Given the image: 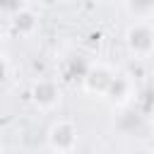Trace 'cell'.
<instances>
[{
  "instance_id": "3957f363",
  "label": "cell",
  "mask_w": 154,
  "mask_h": 154,
  "mask_svg": "<svg viewBox=\"0 0 154 154\" xmlns=\"http://www.w3.org/2000/svg\"><path fill=\"white\" fill-rule=\"evenodd\" d=\"M116 72L118 70H113L106 63H89V67H87V72H84V77H82L79 84H82V89L87 94L103 99L106 91H108V87H111V82H113V77H116Z\"/></svg>"
},
{
  "instance_id": "6da1fadb",
  "label": "cell",
  "mask_w": 154,
  "mask_h": 154,
  "mask_svg": "<svg viewBox=\"0 0 154 154\" xmlns=\"http://www.w3.org/2000/svg\"><path fill=\"white\" fill-rule=\"evenodd\" d=\"M46 144L51 154H75L79 147V130L72 118H55L48 125Z\"/></svg>"
},
{
  "instance_id": "277c9868",
  "label": "cell",
  "mask_w": 154,
  "mask_h": 154,
  "mask_svg": "<svg viewBox=\"0 0 154 154\" xmlns=\"http://www.w3.org/2000/svg\"><path fill=\"white\" fill-rule=\"evenodd\" d=\"M29 96H31L36 108L53 111L60 103V84L53 77H38V79H34V84L29 89Z\"/></svg>"
},
{
  "instance_id": "9c48e42d",
  "label": "cell",
  "mask_w": 154,
  "mask_h": 154,
  "mask_svg": "<svg viewBox=\"0 0 154 154\" xmlns=\"http://www.w3.org/2000/svg\"><path fill=\"white\" fill-rule=\"evenodd\" d=\"M46 154H51V152H46Z\"/></svg>"
},
{
  "instance_id": "ba28073f",
  "label": "cell",
  "mask_w": 154,
  "mask_h": 154,
  "mask_svg": "<svg viewBox=\"0 0 154 154\" xmlns=\"http://www.w3.org/2000/svg\"><path fill=\"white\" fill-rule=\"evenodd\" d=\"M0 154H5V142H2V137H0Z\"/></svg>"
},
{
  "instance_id": "52a82bcc",
  "label": "cell",
  "mask_w": 154,
  "mask_h": 154,
  "mask_svg": "<svg viewBox=\"0 0 154 154\" xmlns=\"http://www.w3.org/2000/svg\"><path fill=\"white\" fill-rule=\"evenodd\" d=\"M7 77H10V60H7L5 53H0V84H2Z\"/></svg>"
},
{
  "instance_id": "5b68a950",
  "label": "cell",
  "mask_w": 154,
  "mask_h": 154,
  "mask_svg": "<svg viewBox=\"0 0 154 154\" xmlns=\"http://www.w3.org/2000/svg\"><path fill=\"white\" fill-rule=\"evenodd\" d=\"M103 99L111 106H116V108L132 106V101L137 99V89H135L132 77L125 75V72H116V77H113V82H111V87H108V91H106Z\"/></svg>"
},
{
  "instance_id": "7a4b0ae2",
  "label": "cell",
  "mask_w": 154,
  "mask_h": 154,
  "mask_svg": "<svg viewBox=\"0 0 154 154\" xmlns=\"http://www.w3.org/2000/svg\"><path fill=\"white\" fill-rule=\"evenodd\" d=\"M125 48L135 60H149L154 51V29L152 22H130L125 29Z\"/></svg>"
},
{
  "instance_id": "8992f818",
  "label": "cell",
  "mask_w": 154,
  "mask_h": 154,
  "mask_svg": "<svg viewBox=\"0 0 154 154\" xmlns=\"http://www.w3.org/2000/svg\"><path fill=\"white\" fill-rule=\"evenodd\" d=\"M87 67H89V63H87L82 55H70V58H65V63L60 65V75H63L65 79H79V82H82Z\"/></svg>"
}]
</instances>
